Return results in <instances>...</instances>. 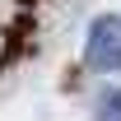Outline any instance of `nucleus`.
Masks as SVG:
<instances>
[{
	"label": "nucleus",
	"mask_w": 121,
	"mask_h": 121,
	"mask_svg": "<svg viewBox=\"0 0 121 121\" xmlns=\"http://www.w3.org/2000/svg\"><path fill=\"white\" fill-rule=\"evenodd\" d=\"M84 60H89L93 70H121V19L117 14H103L89 23V37H84Z\"/></svg>",
	"instance_id": "f257e3e1"
},
{
	"label": "nucleus",
	"mask_w": 121,
	"mask_h": 121,
	"mask_svg": "<svg viewBox=\"0 0 121 121\" xmlns=\"http://www.w3.org/2000/svg\"><path fill=\"white\" fill-rule=\"evenodd\" d=\"M98 121H121V89L103 93V103H98Z\"/></svg>",
	"instance_id": "f03ea898"
}]
</instances>
